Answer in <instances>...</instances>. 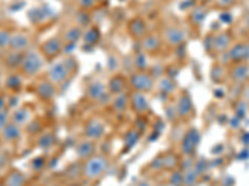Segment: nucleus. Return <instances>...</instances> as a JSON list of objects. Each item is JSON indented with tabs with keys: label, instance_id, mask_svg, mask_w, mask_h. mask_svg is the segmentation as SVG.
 Listing matches in <instances>:
<instances>
[{
	"label": "nucleus",
	"instance_id": "1",
	"mask_svg": "<svg viewBox=\"0 0 249 186\" xmlns=\"http://www.w3.org/2000/svg\"><path fill=\"white\" fill-rule=\"evenodd\" d=\"M108 165H110V163H108V159L106 156L100 154H93L91 155L90 158L85 159L81 172L86 180H97L107 171Z\"/></svg>",
	"mask_w": 249,
	"mask_h": 186
},
{
	"label": "nucleus",
	"instance_id": "2",
	"mask_svg": "<svg viewBox=\"0 0 249 186\" xmlns=\"http://www.w3.org/2000/svg\"><path fill=\"white\" fill-rule=\"evenodd\" d=\"M44 66V56L40 51L28 50L24 52L19 63L20 74L26 77H34Z\"/></svg>",
	"mask_w": 249,
	"mask_h": 186
},
{
	"label": "nucleus",
	"instance_id": "3",
	"mask_svg": "<svg viewBox=\"0 0 249 186\" xmlns=\"http://www.w3.org/2000/svg\"><path fill=\"white\" fill-rule=\"evenodd\" d=\"M71 67L68 61L55 62L48 70V79L54 85H62L71 74Z\"/></svg>",
	"mask_w": 249,
	"mask_h": 186
},
{
	"label": "nucleus",
	"instance_id": "4",
	"mask_svg": "<svg viewBox=\"0 0 249 186\" xmlns=\"http://www.w3.org/2000/svg\"><path fill=\"white\" fill-rule=\"evenodd\" d=\"M130 86L136 92L146 93L155 87V81L152 76L146 72H136L130 77Z\"/></svg>",
	"mask_w": 249,
	"mask_h": 186
},
{
	"label": "nucleus",
	"instance_id": "5",
	"mask_svg": "<svg viewBox=\"0 0 249 186\" xmlns=\"http://www.w3.org/2000/svg\"><path fill=\"white\" fill-rule=\"evenodd\" d=\"M30 36L26 32H23V31L13 32L9 50L12 51V52H17V54H24L30 47Z\"/></svg>",
	"mask_w": 249,
	"mask_h": 186
},
{
	"label": "nucleus",
	"instance_id": "6",
	"mask_svg": "<svg viewBox=\"0 0 249 186\" xmlns=\"http://www.w3.org/2000/svg\"><path fill=\"white\" fill-rule=\"evenodd\" d=\"M62 45H64V41L60 37H50V39L46 40L45 43L41 45L40 52L43 54L44 57L53 59V57L56 56L60 51H61Z\"/></svg>",
	"mask_w": 249,
	"mask_h": 186
},
{
	"label": "nucleus",
	"instance_id": "7",
	"mask_svg": "<svg viewBox=\"0 0 249 186\" xmlns=\"http://www.w3.org/2000/svg\"><path fill=\"white\" fill-rule=\"evenodd\" d=\"M199 143V134L196 129H190L182 139L181 150L184 155H192Z\"/></svg>",
	"mask_w": 249,
	"mask_h": 186
},
{
	"label": "nucleus",
	"instance_id": "8",
	"mask_svg": "<svg viewBox=\"0 0 249 186\" xmlns=\"http://www.w3.org/2000/svg\"><path fill=\"white\" fill-rule=\"evenodd\" d=\"M4 186H26L28 185V179L23 171L18 169H10L3 179Z\"/></svg>",
	"mask_w": 249,
	"mask_h": 186
},
{
	"label": "nucleus",
	"instance_id": "9",
	"mask_svg": "<svg viewBox=\"0 0 249 186\" xmlns=\"http://www.w3.org/2000/svg\"><path fill=\"white\" fill-rule=\"evenodd\" d=\"M20 137H21V127L13 123L12 121L6 124L3 132L0 133V139L3 143H15L19 140Z\"/></svg>",
	"mask_w": 249,
	"mask_h": 186
},
{
	"label": "nucleus",
	"instance_id": "10",
	"mask_svg": "<svg viewBox=\"0 0 249 186\" xmlns=\"http://www.w3.org/2000/svg\"><path fill=\"white\" fill-rule=\"evenodd\" d=\"M85 134L90 140H97L105 134L104 123L97 119H90L85 125Z\"/></svg>",
	"mask_w": 249,
	"mask_h": 186
},
{
	"label": "nucleus",
	"instance_id": "11",
	"mask_svg": "<svg viewBox=\"0 0 249 186\" xmlns=\"http://www.w3.org/2000/svg\"><path fill=\"white\" fill-rule=\"evenodd\" d=\"M128 99H130V105L132 109L139 113V114H144L150 108L147 98L144 97V93L135 92Z\"/></svg>",
	"mask_w": 249,
	"mask_h": 186
},
{
	"label": "nucleus",
	"instance_id": "12",
	"mask_svg": "<svg viewBox=\"0 0 249 186\" xmlns=\"http://www.w3.org/2000/svg\"><path fill=\"white\" fill-rule=\"evenodd\" d=\"M35 92H36V94L41 99L49 101V99H51L55 96V85L51 83L49 79H46V81H40L35 86Z\"/></svg>",
	"mask_w": 249,
	"mask_h": 186
},
{
	"label": "nucleus",
	"instance_id": "13",
	"mask_svg": "<svg viewBox=\"0 0 249 186\" xmlns=\"http://www.w3.org/2000/svg\"><path fill=\"white\" fill-rule=\"evenodd\" d=\"M30 117L31 112L28 107H20L18 109H15L13 113H10V121L13 123L18 124L21 128L28 125L29 122H30Z\"/></svg>",
	"mask_w": 249,
	"mask_h": 186
},
{
	"label": "nucleus",
	"instance_id": "14",
	"mask_svg": "<svg viewBox=\"0 0 249 186\" xmlns=\"http://www.w3.org/2000/svg\"><path fill=\"white\" fill-rule=\"evenodd\" d=\"M228 57L231 61H234L235 63L243 62L247 60V43H238L231 47L228 52Z\"/></svg>",
	"mask_w": 249,
	"mask_h": 186
},
{
	"label": "nucleus",
	"instance_id": "15",
	"mask_svg": "<svg viewBox=\"0 0 249 186\" xmlns=\"http://www.w3.org/2000/svg\"><path fill=\"white\" fill-rule=\"evenodd\" d=\"M164 36L170 45H179V44L183 43V40L186 39V32L183 30H181L179 28H168L164 32Z\"/></svg>",
	"mask_w": 249,
	"mask_h": 186
},
{
	"label": "nucleus",
	"instance_id": "16",
	"mask_svg": "<svg viewBox=\"0 0 249 186\" xmlns=\"http://www.w3.org/2000/svg\"><path fill=\"white\" fill-rule=\"evenodd\" d=\"M192 112V101L187 94H182L178 99V103H177V113L178 116L182 118H186L188 117Z\"/></svg>",
	"mask_w": 249,
	"mask_h": 186
},
{
	"label": "nucleus",
	"instance_id": "17",
	"mask_svg": "<svg viewBox=\"0 0 249 186\" xmlns=\"http://www.w3.org/2000/svg\"><path fill=\"white\" fill-rule=\"evenodd\" d=\"M249 76V66L244 62H239L234 66L232 71V78L233 81L241 83V82H244Z\"/></svg>",
	"mask_w": 249,
	"mask_h": 186
},
{
	"label": "nucleus",
	"instance_id": "18",
	"mask_svg": "<svg viewBox=\"0 0 249 186\" xmlns=\"http://www.w3.org/2000/svg\"><path fill=\"white\" fill-rule=\"evenodd\" d=\"M76 152L77 155H79L80 158L82 159H88L90 158L91 155L95 154V145H93L92 140L88 139V140H82L77 144L76 147Z\"/></svg>",
	"mask_w": 249,
	"mask_h": 186
},
{
	"label": "nucleus",
	"instance_id": "19",
	"mask_svg": "<svg viewBox=\"0 0 249 186\" xmlns=\"http://www.w3.org/2000/svg\"><path fill=\"white\" fill-rule=\"evenodd\" d=\"M105 87L101 82H92L88 88V94L93 101H100L105 97Z\"/></svg>",
	"mask_w": 249,
	"mask_h": 186
},
{
	"label": "nucleus",
	"instance_id": "20",
	"mask_svg": "<svg viewBox=\"0 0 249 186\" xmlns=\"http://www.w3.org/2000/svg\"><path fill=\"white\" fill-rule=\"evenodd\" d=\"M161 46V40L159 39L155 35H146L142 40V47L143 50H146L147 52H153V51H157Z\"/></svg>",
	"mask_w": 249,
	"mask_h": 186
},
{
	"label": "nucleus",
	"instance_id": "21",
	"mask_svg": "<svg viewBox=\"0 0 249 186\" xmlns=\"http://www.w3.org/2000/svg\"><path fill=\"white\" fill-rule=\"evenodd\" d=\"M130 31L133 36L141 37V39H143V37L147 35V28H146V24H144L141 19L133 20L132 23L130 24Z\"/></svg>",
	"mask_w": 249,
	"mask_h": 186
},
{
	"label": "nucleus",
	"instance_id": "22",
	"mask_svg": "<svg viewBox=\"0 0 249 186\" xmlns=\"http://www.w3.org/2000/svg\"><path fill=\"white\" fill-rule=\"evenodd\" d=\"M231 41H232V39H231L230 35L227 32H222L213 39V48H215L217 51L226 50L231 46Z\"/></svg>",
	"mask_w": 249,
	"mask_h": 186
},
{
	"label": "nucleus",
	"instance_id": "23",
	"mask_svg": "<svg viewBox=\"0 0 249 186\" xmlns=\"http://www.w3.org/2000/svg\"><path fill=\"white\" fill-rule=\"evenodd\" d=\"M124 81L121 78V77L116 76L113 77L112 79L108 83V91H110L112 94H120V93H124Z\"/></svg>",
	"mask_w": 249,
	"mask_h": 186
},
{
	"label": "nucleus",
	"instance_id": "24",
	"mask_svg": "<svg viewBox=\"0 0 249 186\" xmlns=\"http://www.w3.org/2000/svg\"><path fill=\"white\" fill-rule=\"evenodd\" d=\"M127 105H130V99H128L127 96H124V93L116 94V97L113 99V108L117 112H122V110L126 109Z\"/></svg>",
	"mask_w": 249,
	"mask_h": 186
},
{
	"label": "nucleus",
	"instance_id": "25",
	"mask_svg": "<svg viewBox=\"0 0 249 186\" xmlns=\"http://www.w3.org/2000/svg\"><path fill=\"white\" fill-rule=\"evenodd\" d=\"M4 82H5L6 87L12 91H18L20 87H21V83H23V81H21V77H20V75H18V74L8 76Z\"/></svg>",
	"mask_w": 249,
	"mask_h": 186
},
{
	"label": "nucleus",
	"instance_id": "26",
	"mask_svg": "<svg viewBox=\"0 0 249 186\" xmlns=\"http://www.w3.org/2000/svg\"><path fill=\"white\" fill-rule=\"evenodd\" d=\"M198 178V172L195 170V167L187 169L183 172V186H193Z\"/></svg>",
	"mask_w": 249,
	"mask_h": 186
},
{
	"label": "nucleus",
	"instance_id": "27",
	"mask_svg": "<svg viewBox=\"0 0 249 186\" xmlns=\"http://www.w3.org/2000/svg\"><path fill=\"white\" fill-rule=\"evenodd\" d=\"M12 39V32L6 29H0V51L8 50Z\"/></svg>",
	"mask_w": 249,
	"mask_h": 186
},
{
	"label": "nucleus",
	"instance_id": "28",
	"mask_svg": "<svg viewBox=\"0 0 249 186\" xmlns=\"http://www.w3.org/2000/svg\"><path fill=\"white\" fill-rule=\"evenodd\" d=\"M80 36H81V31H80L77 28H71L66 31L65 40L68 41V43L72 44L75 43V41H77Z\"/></svg>",
	"mask_w": 249,
	"mask_h": 186
},
{
	"label": "nucleus",
	"instance_id": "29",
	"mask_svg": "<svg viewBox=\"0 0 249 186\" xmlns=\"http://www.w3.org/2000/svg\"><path fill=\"white\" fill-rule=\"evenodd\" d=\"M177 163H178V160L176 158V155L167 154L163 156V167L167 168V169H173L177 165Z\"/></svg>",
	"mask_w": 249,
	"mask_h": 186
},
{
	"label": "nucleus",
	"instance_id": "30",
	"mask_svg": "<svg viewBox=\"0 0 249 186\" xmlns=\"http://www.w3.org/2000/svg\"><path fill=\"white\" fill-rule=\"evenodd\" d=\"M99 36H100L99 31H97L95 28H92L89 31H86L84 39L86 40V43L88 44H95L97 41V39H99Z\"/></svg>",
	"mask_w": 249,
	"mask_h": 186
},
{
	"label": "nucleus",
	"instance_id": "31",
	"mask_svg": "<svg viewBox=\"0 0 249 186\" xmlns=\"http://www.w3.org/2000/svg\"><path fill=\"white\" fill-rule=\"evenodd\" d=\"M9 122H10V113H9V110H0V133L3 132V129Z\"/></svg>",
	"mask_w": 249,
	"mask_h": 186
},
{
	"label": "nucleus",
	"instance_id": "32",
	"mask_svg": "<svg viewBox=\"0 0 249 186\" xmlns=\"http://www.w3.org/2000/svg\"><path fill=\"white\" fill-rule=\"evenodd\" d=\"M137 140H139V134H137V132H135V130L128 132L127 134H126V137H124V143L127 144L128 147L135 145Z\"/></svg>",
	"mask_w": 249,
	"mask_h": 186
},
{
	"label": "nucleus",
	"instance_id": "33",
	"mask_svg": "<svg viewBox=\"0 0 249 186\" xmlns=\"http://www.w3.org/2000/svg\"><path fill=\"white\" fill-rule=\"evenodd\" d=\"M171 184L173 186H183V174L179 171H173L171 176Z\"/></svg>",
	"mask_w": 249,
	"mask_h": 186
},
{
	"label": "nucleus",
	"instance_id": "34",
	"mask_svg": "<svg viewBox=\"0 0 249 186\" xmlns=\"http://www.w3.org/2000/svg\"><path fill=\"white\" fill-rule=\"evenodd\" d=\"M96 3V0H80V5L82 6V8H92L93 4Z\"/></svg>",
	"mask_w": 249,
	"mask_h": 186
},
{
	"label": "nucleus",
	"instance_id": "35",
	"mask_svg": "<svg viewBox=\"0 0 249 186\" xmlns=\"http://www.w3.org/2000/svg\"><path fill=\"white\" fill-rule=\"evenodd\" d=\"M4 109H8V108H6V98L5 96H3V94L0 93V110Z\"/></svg>",
	"mask_w": 249,
	"mask_h": 186
},
{
	"label": "nucleus",
	"instance_id": "36",
	"mask_svg": "<svg viewBox=\"0 0 249 186\" xmlns=\"http://www.w3.org/2000/svg\"><path fill=\"white\" fill-rule=\"evenodd\" d=\"M218 1L223 6H231L235 3V0H218Z\"/></svg>",
	"mask_w": 249,
	"mask_h": 186
},
{
	"label": "nucleus",
	"instance_id": "37",
	"mask_svg": "<svg viewBox=\"0 0 249 186\" xmlns=\"http://www.w3.org/2000/svg\"><path fill=\"white\" fill-rule=\"evenodd\" d=\"M3 83H4L3 72H1V70H0V93H1V88H3Z\"/></svg>",
	"mask_w": 249,
	"mask_h": 186
},
{
	"label": "nucleus",
	"instance_id": "38",
	"mask_svg": "<svg viewBox=\"0 0 249 186\" xmlns=\"http://www.w3.org/2000/svg\"><path fill=\"white\" fill-rule=\"evenodd\" d=\"M246 26L249 29V14L247 15V17H246Z\"/></svg>",
	"mask_w": 249,
	"mask_h": 186
},
{
	"label": "nucleus",
	"instance_id": "39",
	"mask_svg": "<svg viewBox=\"0 0 249 186\" xmlns=\"http://www.w3.org/2000/svg\"><path fill=\"white\" fill-rule=\"evenodd\" d=\"M26 186H41V185H39V184H28Z\"/></svg>",
	"mask_w": 249,
	"mask_h": 186
},
{
	"label": "nucleus",
	"instance_id": "40",
	"mask_svg": "<svg viewBox=\"0 0 249 186\" xmlns=\"http://www.w3.org/2000/svg\"><path fill=\"white\" fill-rule=\"evenodd\" d=\"M72 186H79V185H72Z\"/></svg>",
	"mask_w": 249,
	"mask_h": 186
}]
</instances>
